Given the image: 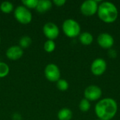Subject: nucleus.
Returning <instances> with one entry per match:
<instances>
[{
	"mask_svg": "<svg viewBox=\"0 0 120 120\" xmlns=\"http://www.w3.org/2000/svg\"><path fill=\"white\" fill-rule=\"evenodd\" d=\"M32 39L29 36H22L19 40V46L23 49L28 48L32 44Z\"/></svg>",
	"mask_w": 120,
	"mask_h": 120,
	"instance_id": "nucleus-17",
	"label": "nucleus"
},
{
	"mask_svg": "<svg viewBox=\"0 0 120 120\" xmlns=\"http://www.w3.org/2000/svg\"><path fill=\"white\" fill-rule=\"evenodd\" d=\"M43 33L49 40H53L58 38L60 34V29L56 24L53 22H48L43 26Z\"/></svg>",
	"mask_w": 120,
	"mask_h": 120,
	"instance_id": "nucleus-9",
	"label": "nucleus"
},
{
	"mask_svg": "<svg viewBox=\"0 0 120 120\" xmlns=\"http://www.w3.org/2000/svg\"><path fill=\"white\" fill-rule=\"evenodd\" d=\"M100 120V119H97V120Z\"/></svg>",
	"mask_w": 120,
	"mask_h": 120,
	"instance_id": "nucleus-26",
	"label": "nucleus"
},
{
	"mask_svg": "<svg viewBox=\"0 0 120 120\" xmlns=\"http://www.w3.org/2000/svg\"><path fill=\"white\" fill-rule=\"evenodd\" d=\"M56 87L59 91H65L69 89V83L64 79H60L56 82Z\"/></svg>",
	"mask_w": 120,
	"mask_h": 120,
	"instance_id": "nucleus-19",
	"label": "nucleus"
},
{
	"mask_svg": "<svg viewBox=\"0 0 120 120\" xmlns=\"http://www.w3.org/2000/svg\"><path fill=\"white\" fill-rule=\"evenodd\" d=\"M91 102L86 98H83L79 103V109L82 112H87L91 109Z\"/></svg>",
	"mask_w": 120,
	"mask_h": 120,
	"instance_id": "nucleus-16",
	"label": "nucleus"
},
{
	"mask_svg": "<svg viewBox=\"0 0 120 120\" xmlns=\"http://www.w3.org/2000/svg\"><path fill=\"white\" fill-rule=\"evenodd\" d=\"M107 62L102 58H97L91 64V72L95 76L103 75L107 70Z\"/></svg>",
	"mask_w": 120,
	"mask_h": 120,
	"instance_id": "nucleus-8",
	"label": "nucleus"
},
{
	"mask_svg": "<svg viewBox=\"0 0 120 120\" xmlns=\"http://www.w3.org/2000/svg\"><path fill=\"white\" fill-rule=\"evenodd\" d=\"M13 120H21V116L18 113H14L12 116Z\"/></svg>",
	"mask_w": 120,
	"mask_h": 120,
	"instance_id": "nucleus-24",
	"label": "nucleus"
},
{
	"mask_svg": "<svg viewBox=\"0 0 120 120\" xmlns=\"http://www.w3.org/2000/svg\"><path fill=\"white\" fill-rule=\"evenodd\" d=\"M52 4V1L49 0H39L38 1V4L35 9L37 12L40 13H44L51 8Z\"/></svg>",
	"mask_w": 120,
	"mask_h": 120,
	"instance_id": "nucleus-12",
	"label": "nucleus"
},
{
	"mask_svg": "<svg viewBox=\"0 0 120 120\" xmlns=\"http://www.w3.org/2000/svg\"><path fill=\"white\" fill-rule=\"evenodd\" d=\"M118 105L112 98L100 99L96 104L94 111L98 119L101 120H112L117 113Z\"/></svg>",
	"mask_w": 120,
	"mask_h": 120,
	"instance_id": "nucleus-1",
	"label": "nucleus"
},
{
	"mask_svg": "<svg viewBox=\"0 0 120 120\" xmlns=\"http://www.w3.org/2000/svg\"><path fill=\"white\" fill-rule=\"evenodd\" d=\"M97 15L99 19L105 23L115 22L119 15L118 9L115 4L110 1H102L98 5Z\"/></svg>",
	"mask_w": 120,
	"mask_h": 120,
	"instance_id": "nucleus-2",
	"label": "nucleus"
},
{
	"mask_svg": "<svg viewBox=\"0 0 120 120\" xmlns=\"http://www.w3.org/2000/svg\"><path fill=\"white\" fill-rule=\"evenodd\" d=\"M103 95L102 89L100 86L91 84L88 86L84 91V98L87 99L89 101H99Z\"/></svg>",
	"mask_w": 120,
	"mask_h": 120,
	"instance_id": "nucleus-7",
	"label": "nucleus"
},
{
	"mask_svg": "<svg viewBox=\"0 0 120 120\" xmlns=\"http://www.w3.org/2000/svg\"><path fill=\"white\" fill-rule=\"evenodd\" d=\"M44 76L51 82H57L61 76L59 67L54 63H49L44 68Z\"/></svg>",
	"mask_w": 120,
	"mask_h": 120,
	"instance_id": "nucleus-5",
	"label": "nucleus"
},
{
	"mask_svg": "<svg viewBox=\"0 0 120 120\" xmlns=\"http://www.w3.org/2000/svg\"><path fill=\"white\" fill-rule=\"evenodd\" d=\"M72 116V111L68 108H63L60 109L57 114L58 119L59 120H71Z\"/></svg>",
	"mask_w": 120,
	"mask_h": 120,
	"instance_id": "nucleus-14",
	"label": "nucleus"
},
{
	"mask_svg": "<svg viewBox=\"0 0 120 120\" xmlns=\"http://www.w3.org/2000/svg\"><path fill=\"white\" fill-rule=\"evenodd\" d=\"M13 15L15 20L22 25H27L32 20V14L31 11L23 5L17 6L14 9Z\"/></svg>",
	"mask_w": 120,
	"mask_h": 120,
	"instance_id": "nucleus-4",
	"label": "nucleus"
},
{
	"mask_svg": "<svg viewBox=\"0 0 120 120\" xmlns=\"http://www.w3.org/2000/svg\"><path fill=\"white\" fill-rule=\"evenodd\" d=\"M10 72V68L8 64L4 62H0V78L6 77Z\"/></svg>",
	"mask_w": 120,
	"mask_h": 120,
	"instance_id": "nucleus-20",
	"label": "nucleus"
},
{
	"mask_svg": "<svg viewBox=\"0 0 120 120\" xmlns=\"http://www.w3.org/2000/svg\"><path fill=\"white\" fill-rule=\"evenodd\" d=\"M97 43L104 49H111L115 44L114 37L108 32H102L97 37Z\"/></svg>",
	"mask_w": 120,
	"mask_h": 120,
	"instance_id": "nucleus-10",
	"label": "nucleus"
},
{
	"mask_svg": "<svg viewBox=\"0 0 120 120\" xmlns=\"http://www.w3.org/2000/svg\"><path fill=\"white\" fill-rule=\"evenodd\" d=\"M13 3H11V1H3L1 5H0V9L2 13H6V14H8L10 13H11L13 11Z\"/></svg>",
	"mask_w": 120,
	"mask_h": 120,
	"instance_id": "nucleus-15",
	"label": "nucleus"
},
{
	"mask_svg": "<svg viewBox=\"0 0 120 120\" xmlns=\"http://www.w3.org/2000/svg\"><path fill=\"white\" fill-rule=\"evenodd\" d=\"M79 40L82 44L84 46H89L94 41V36L91 32H81L79 36Z\"/></svg>",
	"mask_w": 120,
	"mask_h": 120,
	"instance_id": "nucleus-13",
	"label": "nucleus"
},
{
	"mask_svg": "<svg viewBox=\"0 0 120 120\" xmlns=\"http://www.w3.org/2000/svg\"><path fill=\"white\" fill-rule=\"evenodd\" d=\"M23 49L20 46H11L6 51V56L11 60H17L23 56Z\"/></svg>",
	"mask_w": 120,
	"mask_h": 120,
	"instance_id": "nucleus-11",
	"label": "nucleus"
},
{
	"mask_svg": "<svg viewBox=\"0 0 120 120\" xmlns=\"http://www.w3.org/2000/svg\"><path fill=\"white\" fill-rule=\"evenodd\" d=\"M98 1L96 0L84 1L80 6V11L82 15L90 17L97 13L98 8Z\"/></svg>",
	"mask_w": 120,
	"mask_h": 120,
	"instance_id": "nucleus-6",
	"label": "nucleus"
},
{
	"mask_svg": "<svg viewBox=\"0 0 120 120\" xmlns=\"http://www.w3.org/2000/svg\"><path fill=\"white\" fill-rule=\"evenodd\" d=\"M108 55L111 58H116L117 57V52L115 51V50L109 49V51H108Z\"/></svg>",
	"mask_w": 120,
	"mask_h": 120,
	"instance_id": "nucleus-23",
	"label": "nucleus"
},
{
	"mask_svg": "<svg viewBox=\"0 0 120 120\" xmlns=\"http://www.w3.org/2000/svg\"><path fill=\"white\" fill-rule=\"evenodd\" d=\"M62 30L65 35L69 38H75L81 34V26L79 23L72 18L64 20L62 25Z\"/></svg>",
	"mask_w": 120,
	"mask_h": 120,
	"instance_id": "nucleus-3",
	"label": "nucleus"
},
{
	"mask_svg": "<svg viewBox=\"0 0 120 120\" xmlns=\"http://www.w3.org/2000/svg\"><path fill=\"white\" fill-rule=\"evenodd\" d=\"M56 43L53 40H46L44 44V49L47 53H52L56 49Z\"/></svg>",
	"mask_w": 120,
	"mask_h": 120,
	"instance_id": "nucleus-18",
	"label": "nucleus"
},
{
	"mask_svg": "<svg viewBox=\"0 0 120 120\" xmlns=\"http://www.w3.org/2000/svg\"><path fill=\"white\" fill-rule=\"evenodd\" d=\"M52 3H53L58 7H61L65 4L66 1L65 0H53Z\"/></svg>",
	"mask_w": 120,
	"mask_h": 120,
	"instance_id": "nucleus-22",
	"label": "nucleus"
},
{
	"mask_svg": "<svg viewBox=\"0 0 120 120\" xmlns=\"http://www.w3.org/2000/svg\"><path fill=\"white\" fill-rule=\"evenodd\" d=\"M39 0H22L21 2L24 6L27 8L28 9L36 8Z\"/></svg>",
	"mask_w": 120,
	"mask_h": 120,
	"instance_id": "nucleus-21",
	"label": "nucleus"
},
{
	"mask_svg": "<svg viewBox=\"0 0 120 120\" xmlns=\"http://www.w3.org/2000/svg\"><path fill=\"white\" fill-rule=\"evenodd\" d=\"M0 44H1V37H0Z\"/></svg>",
	"mask_w": 120,
	"mask_h": 120,
	"instance_id": "nucleus-25",
	"label": "nucleus"
}]
</instances>
